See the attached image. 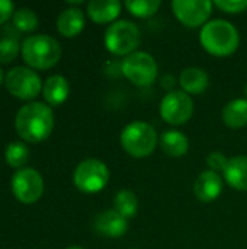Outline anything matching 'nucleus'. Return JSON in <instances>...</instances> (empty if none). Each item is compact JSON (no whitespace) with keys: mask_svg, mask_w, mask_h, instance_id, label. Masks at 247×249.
<instances>
[{"mask_svg":"<svg viewBox=\"0 0 247 249\" xmlns=\"http://www.w3.org/2000/svg\"><path fill=\"white\" fill-rule=\"evenodd\" d=\"M105 47L106 50L119 57H127L135 53L141 41L140 29L131 20H116L108 26L105 31Z\"/></svg>","mask_w":247,"mask_h":249,"instance_id":"nucleus-5","label":"nucleus"},{"mask_svg":"<svg viewBox=\"0 0 247 249\" xmlns=\"http://www.w3.org/2000/svg\"><path fill=\"white\" fill-rule=\"evenodd\" d=\"M4 158L12 168H20L22 165L26 163L29 158V149L26 147V144L20 142H13L6 147Z\"/></svg>","mask_w":247,"mask_h":249,"instance_id":"nucleus-23","label":"nucleus"},{"mask_svg":"<svg viewBox=\"0 0 247 249\" xmlns=\"http://www.w3.org/2000/svg\"><path fill=\"white\" fill-rule=\"evenodd\" d=\"M159 144H160V149L172 158L185 156L189 150L188 137L178 130H169L163 133L159 139Z\"/></svg>","mask_w":247,"mask_h":249,"instance_id":"nucleus-19","label":"nucleus"},{"mask_svg":"<svg viewBox=\"0 0 247 249\" xmlns=\"http://www.w3.org/2000/svg\"><path fill=\"white\" fill-rule=\"evenodd\" d=\"M182 90L188 95H201L210 85V77L205 70L199 67H188L179 76Z\"/></svg>","mask_w":247,"mask_h":249,"instance_id":"nucleus-14","label":"nucleus"},{"mask_svg":"<svg viewBox=\"0 0 247 249\" xmlns=\"http://www.w3.org/2000/svg\"><path fill=\"white\" fill-rule=\"evenodd\" d=\"M13 10H15V4L12 1H9V0H0V25L4 23L10 18V15H12Z\"/></svg>","mask_w":247,"mask_h":249,"instance_id":"nucleus-28","label":"nucleus"},{"mask_svg":"<svg viewBox=\"0 0 247 249\" xmlns=\"http://www.w3.org/2000/svg\"><path fill=\"white\" fill-rule=\"evenodd\" d=\"M15 127L23 140L39 143L45 140L54 128L52 109L42 102H31L23 105L15 120Z\"/></svg>","mask_w":247,"mask_h":249,"instance_id":"nucleus-1","label":"nucleus"},{"mask_svg":"<svg viewBox=\"0 0 247 249\" xmlns=\"http://www.w3.org/2000/svg\"><path fill=\"white\" fill-rule=\"evenodd\" d=\"M172 10L182 25L198 28L210 22L208 19L213 13V3L208 0H173Z\"/></svg>","mask_w":247,"mask_h":249,"instance_id":"nucleus-11","label":"nucleus"},{"mask_svg":"<svg viewBox=\"0 0 247 249\" xmlns=\"http://www.w3.org/2000/svg\"><path fill=\"white\" fill-rule=\"evenodd\" d=\"M87 13L96 23H114L121 13V3L118 0H92L87 4Z\"/></svg>","mask_w":247,"mask_h":249,"instance_id":"nucleus-15","label":"nucleus"},{"mask_svg":"<svg viewBox=\"0 0 247 249\" xmlns=\"http://www.w3.org/2000/svg\"><path fill=\"white\" fill-rule=\"evenodd\" d=\"M194 193L202 203H211L217 200L223 193V179L214 171H204L195 181Z\"/></svg>","mask_w":247,"mask_h":249,"instance_id":"nucleus-12","label":"nucleus"},{"mask_svg":"<svg viewBox=\"0 0 247 249\" xmlns=\"http://www.w3.org/2000/svg\"><path fill=\"white\" fill-rule=\"evenodd\" d=\"M229 160L230 159H227L221 152H213L207 158V165L210 166V171H214L218 174L220 171H223V172L226 171Z\"/></svg>","mask_w":247,"mask_h":249,"instance_id":"nucleus-27","label":"nucleus"},{"mask_svg":"<svg viewBox=\"0 0 247 249\" xmlns=\"http://www.w3.org/2000/svg\"><path fill=\"white\" fill-rule=\"evenodd\" d=\"M13 25L16 29L22 31V32L33 31L38 26V16L35 15L33 10L28 9V7H20V9L15 10V13H13Z\"/></svg>","mask_w":247,"mask_h":249,"instance_id":"nucleus-24","label":"nucleus"},{"mask_svg":"<svg viewBox=\"0 0 247 249\" xmlns=\"http://www.w3.org/2000/svg\"><path fill=\"white\" fill-rule=\"evenodd\" d=\"M19 53V42L16 38H3L0 39V63H10L16 58Z\"/></svg>","mask_w":247,"mask_h":249,"instance_id":"nucleus-25","label":"nucleus"},{"mask_svg":"<svg viewBox=\"0 0 247 249\" xmlns=\"http://www.w3.org/2000/svg\"><path fill=\"white\" fill-rule=\"evenodd\" d=\"M223 120L230 128H243L247 125V99L237 98L230 101L223 109Z\"/></svg>","mask_w":247,"mask_h":249,"instance_id":"nucleus-20","label":"nucleus"},{"mask_svg":"<svg viewBox=\"0 0 247 249\" xmlns=\"http://www.w3.org/2000/svg\"><path fill=\"white\" fill-rule=\"evenodd\" d=\"M224 178L231 188L247 191V156L231 158L224 171Z\"/></svg>","mask_w":247,"mask_h":249,"instance_id":"nucleus-18","label":"nucleus"},{"mask_svg":"<svg viewBox=\"0 0 247 249\" xmlns=\"http://www.w3.org/2000/svg\"><path fill=\"white\" fill-rule=\"evenodd\" d=\"M215 6L226 13H242L247 10V0H217Z\"/></svg>","mask_w":247,"mask_h":249,"instance_id":"nucleus-26","label":"nucleus"},{"mask_svg":"<svg viewBox=\"0 0 247 249\" xmlns=\"http://www.w3.org/2000/svg\"><path fill=\"white\" fill-rule=\"evenodd\" d=\"M3 79H4V74H3V70L0 69V85H1V82H3Z\"/></svg>","mask_w":247,"mask_h":249,"instance_id":"nucleus-29","label":"nucleus"},{"mask_svg":"<svg viewBox=\"0 0 247 249\" xmlns=\"http://www.w3.org/2000/svg\"><path fill=\"white\" fill-rule=\"evenodd\" d=\"M73 181L80 191L95 194L106 187L109 181V169L99 159H86L74 169Z\"/></svg>","mask_w":247,"mask_h":249,"instance_id":"nucleus-7","label":"nucleus"},{"mask_svg":"<svg viewBox=\"0 0 247 249\" xmlns=\"http://www.w3.org/2000/svg\"><path fill=\"white\" fill-rule=\"evenodd\" d=\"M194 114V101L183 90L169 92L160 102V115L170 125H182Z\"/></svg>","mask_w":247,"mask_h":249,"instance_id":"nucleus-9","label":"nucleus"},{"mask_svg":"<svg viewBox=\"0 0 247 249\" xmlns=\"http://www.w3.org/2000/svg\"><path fill=\"white\" fill-rule=\"evenodd\" d=\"M114 210H116L125 219H131L137 214L138 200L137 196L130 190H121L116 193L114 200Z\"/></svg>","mask_w":247,"mask_h":249,"instance_id":"nucleus-21","label":"nucleus"},{"mask_svg":"<svg viewBox=\"0 0 247 249\" xmlns=\"http://www.w3.org/2000/svg\"><path fill=\"white\" fill-rule=\"evenodd\" d=\"M22 57L33 69H49L60 61L61 45L49 35H32L22 44Z\"/></svg>","mask_w":247,"mask_h":249,"instance_id":"nucleus-3","label":"nucleus"},{"mask_svg":"<svg viewBox=\"0 0 247 249\" xmlns=\"http://www.w3.org/2000/svg\"><path fill=\"white\" fill-rule=\"evenodd\" d=\"M162 1L159 0H127L125 7L130 10L131 15L135 18H150L157 13L160 9Z\"/></svg>","mask_w":247,"mask_h":249,"instance_id":"nucleus-22","label":"nucleus"},{"mask_svg":"<svg viewBox=\"0 0 247 249\" xmlns=\"http://www.w3.org/2000/svg\"><path fill=\"white\" fill-rule=\"evenodd\" d=\"M121 73L135 86H150L159 73V66L154 57L146 51H135L124 57L121 63Z\"/></svg>","mask_w":247,"mask_h":249,"instance_id":"nucleus-6","label":"nucleus"},{"mask_svg":"<svg viewBox=\"0 0 247 249\" xmlns=\"http://www.w3.org/2000/svg\"><path fill=\"white\" fill-rule=\"evenodd\" d=\"M159 143V137L151 124L146 121H132L121 133V144L132 158L150 156Z\"/></svg>","mask_w":247,"mask_h":249,"instance_id":"nucleus-4","label":"nucleus"},{"mask_svg":"<svg viewBox=\"0 0 247 249\" xmlns=\"http://www.w3.org/2000/svg\"><path fill=\"white\" fill-rule=\"evenodd\" d=\"M84 28V13L79 7H68L63 10L57 19V29L67 38L77 36Z\"/></svg>","mask_w":247,"mask_h":249,"instance_id":"nucleus-16","label":"nucleus"},{"mask_svg":"<svg viewBox=\"0 0 247 249\" xmlns=\"http://www.w3.org/2000/svg\"><path fill=\"white\" fill-rule=\"evenodd\" d=\"M67 249H83V248H80V247H70V248H67Z\"/></svg>","mask_w":247,"mask_h":249,"instance_id":"nucleus-30","label":"nucleus"},{"mask_svg":"<svg viewBox=\"0 0 247 249\" xmlns=\"http://www.w3.org/2000/svg\"><path fill=\"white\" fill-rule=\"evenodd\" d=\"M245 93H246V98H247V85L245 86Z\"/></svg>","mask_w":247,"mask_h":249,"instance_id":"nucleus-31","label":"nucleus"},{"mask_svg":"<svg viewBox=\"0 0 247 249\" xmlns=\"http://www.w3.org/2000/svg\"><path fill=\"white\" fill-rule=\"evenodd\" d=\"M204 50L215 57L231 55L240 44L237 28L224 19H214L205 23L199 34Z\"/></svg>","mask_w":247,"mask_h":249,"instance_id":"nucleus-2","label":"nucleus"},{"mask_svg":"<svg viewBox=\"0 0 247 249\" xmlns=\"http://www.w3.org/2000/svg\"><path fill=\"white\" fill-rule=\"evenodd\" d=\"M4 85L7 90L15 98H19V99H32L42 89V82L39 76L33 70L28 67H22V66L13 67L12 70H9L4 79Z\"/></svg>","mask_w":247,"mask_h":249,"instance_id":"nucleus-8","label":"nucleus"},{"mask_svg":"<svg viewBox=\"0 0 247 249\" xmlns=\"http://www.w3.org/2000/svg\"><path fill=\"white\" fill-rule=\"evenodd\" d=\"M12 190L19 201L32 204L44 194V179L38 171L32 168H22L12 178Z\"/></svg>","mask_w":247,"mask_h":249,"instance_id":"nucleus-10","label":"nucleus"},{"mask_svg":"<svg viewBox=\"0 0 247 249\" xmlns=\"http://www.w3.org/2000/svg\"><path fill=\"white\" fill-rule=\"evenodd\" d=\"M96 231L108 238H121L128 229V222L116 210H106L100 213L95 222Z\"/></svg>","mask_w":247,"mask_h":249,"instance_id":"nucleus-13","label":"nucleus"},{"mask_svg":"<svg viewBox=\"0 0 247 249\" xmlns=\"http://www.w3.org/2000/svg\"><path fill=\"white\" fill-rule=\"evenodd\" d=\"M42 93H44L45 101L49 105H54V107L61 105L68 98V93H70L68 80L60 74L49 76L42 86Z\"/></svg>","mask_w":247,"mask_h":249,"instance_id":"nucleus-17","label":"nucleus"}]
</instances>
